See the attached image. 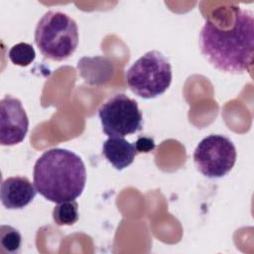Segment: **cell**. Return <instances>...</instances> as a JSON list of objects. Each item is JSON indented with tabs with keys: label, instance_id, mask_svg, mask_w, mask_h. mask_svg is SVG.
I'll return each mask as SVG.
<instances>
[{
	"label": "cell",
	"instance_id": "cell-1",
	"mask_svg": "<svg viewBox=\"0 0 254 254\" xmlns=\"http://www.w3.org/2000/svg\"><path fill=\"white\" fill-rule=\"evenodd\" d=\"M198 44L202 56L215 68L234 74L250 71L254 56L253 13L236 9L231 30H222L206 20Z\"/></svg>",
	"mask_w": 254,
	"mask_h": 254
},
{
	"label": "cell",
	"instance_id": "cell-2",
	"mask_svg": "<svg viewBox=\"0 0 254 254\" xmlns=\"http://www.w3.org/2000/svg\"><path fill=\"white\" fill-rule=\"evenodd\" d=\"M33 182L37 191L50 201L75 200L85 187V166L78 155L67 149H50L36 161Z\"/></svg>",
	"mask_w": 254,
	"mask_h": 254
},
{
	"label": "cell",
	"instance_id": "cell-3",
	"mask_svg": "<svg viewBox=\"0 0 254 254\" xmlns=\"http://www.w3.org/2000/svg\"><path fill=\"white\" fill-rule=\"evenodd\" d=\"M34 39L45 58L56 62L64 61L72 56L77 48V24L64 12L48 11L39 20Z\"/></svg>",
	"mask_w": 254,
	"mask_h": 254
},
{
	"label": "cell",
	"instance_id": "cell-4",
	"mask_svg": "<svg viewBox=\"0 0 254 254\" xmlns=\"http://www.w3.org/2000/svg\"><path fill=\"white\" fill-rule=\"evenodd\" d=\"M129 89L139 97L150 99L165 93L172 78V65L159 51H150L140 57L126 71Z\"/></svg>",
	"mask_w": 254,
	"mask_h": 254
},
{
	"label": "cell",
	"instance_id": "cell-5",
	"mask_svg": "<svg viewBox=\"0 0 254 254\" xmlns=\"http://www.w3.org/2000/svg\"><path fill=\"white\" fill-rule=\"evenodd\" d=\"M98 117L108 137H125L143 127V116L137 101L124 93L109 97L99 107Z\"/></svg>",
	"mask_w": 254,
	"mask_h": 254
},
{
	"label": "cell",
	"instance_id": "cell-6",
	"mask_svg": "<svg viewBox=\"0 0 254 254\" xmlns=\"http://www.w3.org/2000/svg\"><path fill=\"white\" fill-rule=\"evenodd\" d=\"M236 148L232 141L220 134L204 137L193 152V162L198 172L209 179L227 175L236 162Z\"/></svg>",
	"mask_w": 254,
	"mask_h": 254
},
{
	"label": "cell",
	"instance_id": "cell-7",
	"mask_svg": "<svg viewBox=\"0 0 254 254\" xmlns=\"http://www.w3.org/2000/svg\"><path fill=\"white\" fill-rule=\"evenodd\" d=\"M29 129V118L22 102L12 95L0 101V144L13 146L21 143Z\"/></svg>",
	"mask_w": 254,
	"mask_h": 254
},
{
	"label": "cell",
	"instance_id": "cell-8",
	"mask_svg": "<svg viewBox=\"0 0 254 254\" xmlns=\"http://www.w3.org/2000/svg\"><path fill=\"white\" fill-rule=\"evenodd\" d=\"M37 192L27 177H9L1 184V202L5 208L21 209L33 201Z\"/></svg>",
	"mask_w": 254,
	"mask_h": 254
},
{
	"label": "cell",
	"instance_id": "cell-9",
	"mask_svg": "<svg viewBox=\"0 0 254 254\" xmlns=\"http://www.w3.org/2000/svg\"><path fill=\"white\" fill-rule=\"evenodd\" d=\"M137 153L135 145L124 137H109L102 146L103 156L118 171L130 166Z\"/></svg>",
	"mask_w": 254,
	"mask_h": 254
},
{
	"label": "cell",
	"instance_id": "cell-10",
	"mask_svg": "<svg viewBox=\"0 0 254 254\" xmlns=\"http://www.w3.org/2000/svg\"><path fill=\"white\" fill-rule=\"evenodd\" d=\"M53 218L57 225H72L78 220V203L75 200L63 201L53 209Z\"/></svg>",
	"mask_w": 254,
	"mask_h": 254
},
{
	"label": "cell",
	"instance_id": "cell-11",
	"mask_svg": "<svg viewBox=\"0 0 254 254\" xmlns=\"http://www.w3.org/2000/svg\"><path fill=\"white\" fill-rule=\"evenodd\" d=\"M22 245L21 233L10 225H1L0 227V246L4 253L15 254L20 252Z\"/></svg>",
	"mask_w": 254,
	"mask_h": 254
},
{
	"label": "cell",
	"instance_id": "cell-12",
	"mask_svg": "<svg viewBox=\"0 0 254 254\" xmlns=\"http://www.w3.org/2000/svg\"><path fill=\"white\" fill-rule=\"evenodd\" d=\"M9 60L15 65L27 66L32 64L36 58V52L32 45L21 42L14 45L8 53Z\"/></svg>",
	"mask_w": 254,
	"mask_h": 254
},
{
	"label": "cell",
	"instance_id": "cell-13",
	"mask_svg": "<svg viewBox=\"0 0 254 254\" xmlns=\"http://www.w3.org/2000/svg\"><path fill=\"white\" fill-rule=\"evenodd\" d=\"M138 153H149L155 148V142L149 137H139L134 144Z\"/></svg>",
	"mask_w": 254,
	"mask_h": 254
}]
</instances>
